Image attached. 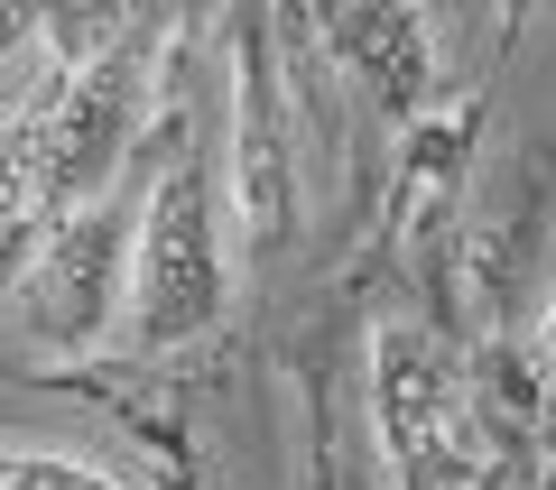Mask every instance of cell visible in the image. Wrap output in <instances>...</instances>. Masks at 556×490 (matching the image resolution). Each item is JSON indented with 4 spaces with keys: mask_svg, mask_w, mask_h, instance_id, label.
I'll use <instances>...</instances> for the list:
<instances>
[{
    "mask_svg": "<svg viewBox=\"0 0 556 490\" xmlns=\"http://www.w3.org/2000/svg\"><path fill=\"white\" fill-rule=\"evenodd\" d=\"M371 426H380L399 490H492V472H501L492 416L473 398L464 352L417 314L371 324Z\"/></svg>",
    "mask_w": 556,
    "mask_h": 490,
    "instance_id": "cell-1",
    "label": "cell"
},
{
    "mask_svg": "<svg viewBox=\"0 0 556 490\" xmlns=\"http://www.w3.org/2000/svg\"><path fill=\"white\" fill-rule=\"evenodd\" d=\"M232 314V185L204 157H167L139 195L130 250V352H186Z\"/></svg>",
    "mask_w": 556,
    "mask_h": 490,
    "instance_id": "cell-2",
    "label": "cell"
},
{
    "mask_svg": "<svg viewBox=\"0 0 556 490\" xmlns=\"http://www.w3.org/2000/svg\"><path fill=\"white\" fill-rule=\"evenodd\" d=\"M130 250H139V214L121 195H93L47 222L20 259V296H10V324L28 352L47 361L102 352L130 324Z\"/></svg>",
    "mask_w": 556,
    "mask_h": 490,
    "instance_id": "cell-3",
    "label": "cell"
},
{
    "mask_svg": "<svg viewBox=\"0 0 556 490\" xmlns=\"http://www.w3.org/2000/svg\"><path fill=\"white\" fill-rule=\"evenodd\" d=\"M316 47L334 56V75L371 102L380 120H417L437 102V75H445V47L427 28V10H399V0H353V10H316Z\"/></svg>",
    "mask_w": 556,
    "mask_h": 490,
    "instance_id": "cell-4",
    "label": "cell"
},
{
    "mask_svg": "<svg viewBox=\"0 0 556 490\" xmlns=\"http://www.w3.org/2000/svg\"><path fill=\"white\" fill-rule=\"evenodd\" d=\"M241 232L251 241L288 232V157H278V93L260 28H241Z\"/></svg>",
    "mask_w": 556,
    "mask_h": 490,
    "instance_id": "cell-5",
    "label": "cell"
},
{
    "mask_svg": "<svg viewBox=\"0 0 556 490\" xmlns=\"http://www.w3.org/2000/svg\"><path fill=\"white\" fill-rule=\"evenodd\" d=\"M47 130H56V75H38V93L0 120V259L47 222Z\"/></svg>",
    "mask_w": 556,
    "mask_h": 490,
    "instance_id": "cell-6",
    "label": "cell"
},
{
    "mask_svg": "<svg viewBox=\"0 0 556 490\" xmlns=\"http://www.w3.org/2000/svg\"><path fill=\"white\" fill-rule=\"evenodd\" d=\"M0 490H121L102 463L84 453H47V444H0Z\"/></svg>",
    "mask_w": 556,
    "mask_h": 490,
    "instance_id": "cell-7",
    "label": "cell"
},
{
    "mask_svg": "<svg viewBox=\"0 0 556 490\" xmlns=\"http://www.w3.org/2000/svg\"><path fill=\"white\" fill-rule=\"evenodd\" d=\"M529 398H538V416H547V435H556V314L538 324V343H529Z\"/></svg>",
    "mask_w": 556,
    "mask_h": 490,
    "instance_id": "cell-8",
    "label": "cell"
},
{
    "mask_svg": "<svg viewBox=\"0 0 556 490\" xmlns=\"http://www.w3.org/2000/svg\"><path fill=\"white\" fill-rule=\"evenodd\" d=\"M38 38V10H0V56H10V47H28Z\"/></svg>",
    "mask_w": 556,
    "mask_h": 490,
    "instance_id": "cell-9",
    "label": "cell"
}]
</instances>
